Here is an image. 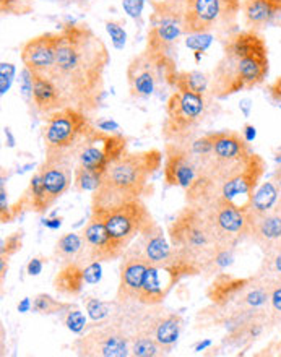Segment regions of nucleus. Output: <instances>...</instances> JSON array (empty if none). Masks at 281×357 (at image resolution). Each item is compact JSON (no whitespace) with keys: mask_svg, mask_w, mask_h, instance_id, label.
Returning <instances> with one entry per match:
<instances>
[{"mask_svg":"<svg viewBox=\"0 0 281 357\" xmlns=\"http://www.w3.org/2000/svg\"><path fill=\"white\" fill-rule=\"evenodd\" d=\"M56 62L49 78L63 102L86 116L95 114L105 99V73L111 57L102 39L82 23L63 24Z\"/></svg>","mask_w":281,"mask_h":357,"instance_id":"1","label":"nucleus"},{"mask_svg":"<svg viewBox=\"0 0 281 357\" xmlns=\"http://www.w3.org/2000/svg\"><path fill=\"white\" fill-rule=\"evenodd\" d=\"M268 70V47L262 34L255 29L233 33L223 43V57L211 75L210 91L225 99L252 89L265 82Z\"/></svg>","mask_w":281,"mask_h":357,"instance_id":"2","label":"nucleus"},{"mask_svg":"<svg viewBox=\"0 0 281 357\" xmlns=\"http://www.w3.org/2000/svg\"><path fill=\"white\" fill-rule=\"evenodd\" d=\"M162 160V153L155 148L139 153H126L105 172L101 185L93 192L91 208L111 210L139 200L145 193L150 178L161 167Z\"/></svg>","mask_w":281,"mask_h":357,"instance_id":"3","label":"nucleus"},{"mask_svg":"<svg viewBox=\"0 0 281 357\" xmlns=\"http://www.w3.org/2000/svg\"><path fill=\"white\" fill-rule=\"evenodd\" d=\"M93 130L95 123L90 121V116L75 107L67 106L49 114L43 127L46 160L66 161L75 166Z\"/></svg>","mask_w":281,"mask_h":357,"instance_id":"4","label":"nucleus"},{"mask_svg":"<svg viewBox=\"0 0 281 357\" xmlns=\"http://www.w3.org/2000/svg\"><path fill=\"white\" fill-rule=\"evenodd\" d=\"M167 237L172 247L199 261L202 271L216 247L220 245L200 211L187 203L171 221L167 227Z\"/></svg>","mask_w":281,"mask_h":357,"instance_id":"5","label":"nucleus"},{"mask_svg":"<svg viewBox=\"0 0 281 357\" xmlns=\"http://www.w3.org/2000/svg\"><path fill=\"white\" fill-rule=\"evenodd\" d=\"M205 96L176 89L167 99L162 138L166 143L189 145L205 114Z\"/></svg>","mask_w":281,"mask_h":357,"instance_id":"6","label":"nucleus"},{"mask_svg":"<svg viewBox=\"0 0 281 357\" xmlns=\"http://www.w3.org/2000/svg\"><path fill=\"white\" fill-rule=\"evenodd\" d=\"M187 205L200 211L220 245L238 247L248 239L249 221L243 208L221 198H202Z\"/></svg>","mask_w":281,"mask_h":357,"instance_id":"7","label":"nucleus"},{"mask_svg":"<svg viewBox=\"0 0 281 357\" xmlns=\"http://www.w3.org/2000/svg\"><path fill=\"white\" fill-rule=\"evenodd\" d=\"M243 10L239 0H185L182 23L185 34L211 33L229 26Z\"/></svg>","mask_w":281,"mask_h":357,"instance_id":"8","label":"nucleus"},{"mask_svg":"<svg viewBox=\"0 0 281 357\" xmlns=\"http://www.w3.org/2000/svg\"><path fill=\"white\" fill-rule=\"evenodd\" d=\"M91 211L100 213L109 234L114 237V241L124 249V252L143 231L156 222L142 198L117 208H111V210L91 208Z\"/></svg>","mask_w":281,"mask_h":357,"instance_id":"9","label":"nucleus"},{"mask_svg":"<svg viewBox=\"0 0 281 357\" xmlns=\"http://www.w3.org/2000/svg\"><path fill=\"white\" fill-rule=\"evenodd\" d=\"M73 351L86 357L130 356V333L119 321L105 324L73 341Z\"/></svg>","mask_w":281,"mask_h":357,"instance_id":"10","label":"nucleus"},{"mask_svg":"<svg viewBox=\"0 0 281 357\" xmlns=\"http://www.w3.org/2000/svg\"><path fill=\"white\" fill-rule=\"evenodd\" d=\"M176 72L172 59L158 57L150 51L142 52L140 56L132 59L127 68V83L132 98L146 99L155 93L160 75L169 83V78Z\"/></svg>","mask_w":281,"mask_h":357,"instance_id":"11","label":"nucleus"},{"mask_svg":"<svg viewBox=\"0 0 281 357\" xmlns=\"http://www.w3.org/2000/svg\"><path fill=\"white\" fill-rule=\"evenodd\" d=\"M127 153V138L121 133L102 132L95 127L77 158V165L105 176L112 162Z\"/></svg>","mask_w":281,"mask_h":357,"instance_id":"12","label":"nucleus"},{"mask_svg":"<svg viewBox=\"0 0 281 357\" xmlns=\"http://www.w3.org/2000/svg\"><path fill=\"white\" fill-rule=\"evenodd\" d=\"M85 244V254L80 264L86 265L90 261H114L121 260L124 255V249L117 244L114 237L109 234L107 227L98 211H91L90 221L80 232Z\"/></svg>","mask_w":281,"mask_h":357,"instance_id":"13","label":"nucleus"},{"mask_svg":"<svg viewBox=\"0 0 281 357\" xmlns=\"http://www.w3.org/2000/svg\"><path fill=\"white\" fill-rule=\"evenodd\" d=\"M162 174L167 187H177L187 190L199 176L195 158L189 150V145L166 143L165 145V166Z\"/></svg>","mask_w":281,"mask_h":357,"instance_id":"14","label":"nucleus"},{"mask_svg":"<svg viewBox=\"0 0 281 357\" xmlns=\"http://www.w3.org/2000/svg\"><path fill=\"white\" fill-rule=\"evenodd\" d=\"M61 33H43L31 38L22 47V62L31 75H46L51 73L56 62Z\"/></svg>","mask_w":281,"mask_h":357,"instance_id":"15","label":"nucleus"},{"mask_svg":"<svg viewBox=\"0 0 281 357\" xmlns=\"http://www.w3.org/2000/svg\"><path fill=\"white\" fill-rule=\"evenodd\" d=\"M124 254L134 255L145 261L148 266H165L172 254V245L167 239L162 227L155 222L145 229L132 244L127 247Z\"/></svg>","mask_w":281,"mask_h":357,"instance_id":"16","label":"nucleus"},{"mask_svg":"<svg viewBox=\"0 0 281 357\" xmlns=\"http://www.w3.org/2000/svg\"><path fill=\"white\" fill-rule=\"evenodd\" d=\"M135 330H143L158 341V344L169 354L182 330V317L176 312H160V314L143 315L135 324Z\"/></svg>","mask_w":281,"mask_h":357,"instance_id":"17","label":"nucleus"},{"mask_svg":"<svg viewBox=\"0 0 281 357\" xmlns=\"http://www.w3.org/2000/svg\"><path fill=\"white\" fill-rule=\"evenodd\" d=\"M73 167L75 166L66 161L44 160L41 167L38 169L43 182L46 210H49L62 195H66L68 188L72 187Z\"/></svg>","mask_w":281,"mask_h":357,"instance_id":"18","label":"nucleus"},{"mask_svg":"<svg viewBox=\"0 0 281 357\" xmlns=\"http://www.w3.org/2000/svg\"><path fill=\"white\" fill-rule=\"evenodd\" d=\"M248 239L254 242L264 254L281 241V197L272 210L262 215L248 216Z\"/></svg>","mask_w":281,"mask_h":357,"instance_id":"19","label":"nucleus"},{"mask_svg":"<svg viewBox=\"0 0 281 357\" xmlns=\"http://www.w3.org/2000/svg\"><path fill=\"white\" fill-rule=\"evenodd\" d=\"M148 265L134 255L124 254L119 266V287H117L116 299L119 304L129 305L139 302V294L145 280Z\"/></svg>","mask_w":281,"mask_h":357,"instance_id":"20","label":"nucleus"},{"mask_svg":"<svg viewBox=\"0 0 281 357\" xmlns=\"http://www.w3.org/2000/svg\"><path fill=\"white\" fill-rule=\"evenodd\" d=\"M249 278H239L231 275V273H218L213 276V281L208 289H206V297L210 302L221 309H231L236 304V301L239 299V296L243 294L244 287L248 286Z\"/></svg>","mask_w":281,"mask_h":357,"instance_id":"21","label":"nucleus"},{"mask_svg":"<svg viewBox=\"0 0 281 357\" xmlns=\"http://www.w3.org/2000/svg\"><path fill=\"white\" fill-rule=\"evenodd\" d=\"M213 142V150L210 155L220 161H238L249 156L252 151L250 143L243 137V133L234 130H221L208 133Z\"/></svg>","mask_w":281,"mask_h":357,"instance_id":"22","label":"nucleus"},{"mask_svg":"<svg viewBox=\"0 0 281 357\" xmlns=\"http://www.w3.org/2000/svg\"><path fill=\"white\" fill-rule=\"evenodd\" d=\"M172 287H174V282H172L165 268L148 266L137 304L145 307L160 305L165 302Z\"/></svg>","mask_w":281,"mask_h":357,"instance_id":"23","label":"nucleus"},{"mask_svg":"<svg viewBox=\"0 0 281 357\" xmlns=\"http://www.w3.org/2000/svg\"><path fill=\"white\" fill-rule=\"evenodd\" d=\"M31 102L34 109L43 116H49L59 109L67 107L56 83L46 75H33Z\"/></svg>","mask_w":281,"mask_h":357,"instance_id":"24","label":"nucleus"},{"mask_svg":"<svg viewBox=\"0 0 281 357\" xmlns=\"http://www.w3.org/2000/svg\"><path fill=\"white\" fill-rule=\"evenodd\" d=\"M270 328H272V324L268 319V310H260L254 317H250L241 328L226 335L225 343L236 346V348H244V346L252 344L254 341L262 338Z\"/></svg>","mask_w":281,"mask_h":357,"instance_id":"25","label":"nucleus"},{"mask_svg":"<svg viewBox=\"0 0 281 357\" xmlns=\"http://www.w3.org/2000/svg\"><path fill=\"white\" fill-rule=\"evenodd\" d=\"M270 302V276L255 275L250 276L248 286L243 294L236 301L231 309H248V310H267Z\"/></svg>","mask_w":281,"mask_h":357,"instance_id":"26","label":"nucleus"},{"mask_svg":"<svg viewBox=\"0 0 281 357\" xmlns=\"http://www.w3.org/2000/svg\"><path fill=\"white\" fill-rule=\"evenodd\" d=\"M243 13L250 29H262L281 15V0H244Z\"/></svg>","mask_w":281,"mask_h":357,"instance_id":"27","label":"nucleus"},{"mask_svg":"<svg viewBox=\"0 0 281 357\" xmlns=\"http://www.w3.org/2000/svg\"><path fill=\"white\" fill-rule=\"evenodd\" d=\"M85 284V268L80 261L62 265L56 278H54V289H56L57 294L66 297L80 296Z\"/></svg>","mask_w":281,"mask_h":357,"instance_id":"28","label":"nucleus"},{"mask_svg":"<svg viewBox=\"0 0 281 357\" xmlns=\"http://www.w3.org/2000/svg\"><path fill=\"white\" fill-rule=\"evenodd\" d=\"M83 254H85V244L78 232H66L59 237L54 247V260L61 266L72 261H82Z\"/></svg>","mask_w":281,"mask_h":357,"instance_id":"29","label":"nucleus"},{"mask_svg":"<svg viewBox=\"0 0 281 357\" xmlns=\"http://www.w3.org/2000/svg\"><path fill=\"white\" fill-rule=\"evenodd\" d=\"M280 197L281 193L278 190V187L275 185L273 181L262 182L257 187V190H255L245 215L255 216V215H262V213L270 211L275 205H277Z\"/></svg>","mask_w":281,"mask_h":357,"instance_id":"30","label":"nucleus"},{"mask_svg":"<svg viewBox=\"0 0 281 357\" xmlns=\"http://www.w3.org/2000/svg\"><path fill=\"white\" fill-rule=\"evenodd\" d=\"M169 85L174 89H182V91H190L195 94L205 96L210 88V82L205 73L202 72H174L169 78Z\"/></svg>","mask_w":281,"mask_h":357,"instance_id":"31","label":"nucleus"},{"mask_svg":"<svg viewBox=\"0 0 281 357\" xmlns=\"http://www.w3.org/2000/svg\"><path fill=\"white\" fill-rule=\"evenodd\" d=\"M130 356L135 357H161L166 351L158 344V341L143 330H134L130 333Z\"/></svg>","mask_w":281,"mask_h":357,"instance_id":"32","label":"nucleus"},{"mask_svg":"<svg viewBox=\"0 0 281 357\" xmlns=\"http://www.w3.org/2000/svg\"><path fill=\"white\" fill-rule=\"evenodd\" d=\"M234 252L236 247L218 245L213 254L204 266V276H216L218 273H223L234 264Z\"/></svg>","mask_w":281,"mask_h":357,"instance_id":"33","label":"nucleus"},{"mask_svg":"<svg viewBox=\"0 0 281 357\" xmlns=\"http://www.w3.org/2000/svg\"><path fill=\"white\" fill-rule=\"evenodd\" d=\"M102 176L86 167L75 165L73 167V187L77 192H95L101 185Z\"/></svg>","mask_w":281,"mask_h":357,"instance_id":"34","label":"nucleus"},{"mask_svg":"<svg viewBox=\"0 0 281 357\" xmlns=\"http://www.w3.org/2000/svg\"><path fill=\"white\" fill-rule=\"evenodd\" d=\"M268 319L272 328L281 326V276H270V302Z\"/></svg>","mask_w":281,"mask_h":357,"instance_id":"35","label":"nucleus"},{"mask_svg":"<svg viewBox=\"0 0 281 357\" xmlns=\"http://www.w3.org/2000/svg\"><path fill=\"white\" fill-rule=\"evenodd\" d=\"M257 273L262 276H281V241L264 252L262 264Z\"/></svg>","mask_w":281,"mask_h":357,"instance_id":"36","label":"nucleus"},{"mask_svg":"<svg viewBox=\"0 0 281 357\" xmlns=\"http://www.w3.org/2000/svg\"><path fill=\"white\" fill-rule=\"evenodd\" d=\"M67 307H70V302L54 299V297L49 294H38L33 299V312H36L39 315H59L62 310H66Z\"/></svg>","mask_w":281,"mask_h":357,"instance_id":"37","label":"nucleus"},{"mask_svg":"<svg viewBox=\"0 0 281 357\" xmlns=\"http://www.w3.org/2000/svg\"><path fill=\"white\" fill-rule=\"evenodd\" d=\"M59 319H61L62 324L66 325V328L70 330L72 333H82L86 328L85 315L82 314V310L75 304H70V307L62 310L59 314Z\"/></svg>","mask_w":281,"mask_h":357,"instance_id":"38","label":"nucleus"},{"mask_svg":"<svg viewBox=\"0 0 281 357\" xmlns=\"http://www.w3.org/2000/svg\"><path fill=\"white\" fill-rule=\"evenodd\" d=\"M83 304L86 307V312L88 315H90V319L95 321H102L106 317H109L112 310L111 304L96 299V297H85V299H83Z\"/></svg>","mask_w":281,"mask_h":357,"instance_id":"39","label":"nucleus"},{"mask_svg":"<svg viewBox=\"0 0 281 357\" xmlns=\"http://www.w3.org/2000/svg\"><path fill=\"white\" fill-rule=\"evenodd\" d=\"M23 247V231L12 232V234L2 239V245H0V257L3 259H10V257L17 255Z\"/></svg>","mask_w":281,"mask_h":357,"instance_id":"40","label":"nucleus"},{"mask_svg":"<svg viewBox=\"0 0 281 357\" xmlns=\"http://www.w3.org/2000/svg\"><path fill=\"white\" fill-rule=\"evenodd\" d=\"M213 43V34L211 33H199V34H187L185 46L197 52V56L202 52H205L206 49Z\"/></svg>","mask_w":281,"mask_h":357,"instance_id":"41","label":"nucleus"},{"mask_svg":"<svg viewBox=\"0 0 281 357\" xmlns=\"http://www.w3.org/2000/svg\"><path fill=\"white\" fill-rule=\"evenodd\" d=\"M106 31L109 34L111 41H112V46L116 49H124L126 47V43H127V33L124 26H122L121 22H114V20H111V22H106Z\"/></svg>","mask_w":281,"mask_h":357,"instance_id":"42","label":"nucleus"},{"mask_svg":"<svg viewBox=\"0 0 281 357\" xmlns=\"http://www.w3.org/2000/svg\"><path fill=\"white\" fill-rule=\"evenodd\" d=\"M0 220L2 222H12V206L8 205V193L7 187H5V178L2 176V182H0Z\"/></svg>","mask_w":281,"mask_h":357,"instance_id":"43","label":"nucleus"},{"mask_svg":"<svg viewBox=\"0 0 281 357\" xmlns=\"http://www.w3.org/2000/svg\"><path fill=\"white\" fill-rule=\"evenodd\" d=\"M15 70L17 68H15L13 63L2 62V67H0V94H5L10 89L15 77Z\"/></svg>","mask_w":281,"mask_h":357,"instance_id":"44","label":"nucleus"},{"mask_svg":"<svg viewBox=\"0 0 281 357\" xmlns=\"http://www.w3.org/2000/svg\"><path fill=\"white\" fill-rule=\"evenodd\" d=\"M83 268H85L86 284H96V282L101 281V261H90V264L83 265Z\"/></svg>","mask_w":281,"mask_h":357,"instance_id":"45","label":"nucleus"},{"mask_svg":"<svg viewBox=\"0 0 281 357\" xmlns=\"http://www.w3.org/2000/svg\"><path fill=\"white\" fill-rule=\"evenodd\" d=\"M143 5H145V0H122V7H124L126 13L134 20H140Z\"/></svg>","mask_w":281,"mask_h":357,"instance_id":"46","label":"nucleus"},{"mask_svg":"<svg viewBox=\"0 0 281 357\" xmlns=\"http://www.w3.org/2000/svg\"><path fill=\"white\" fill-rule=\"evenodd\" d=\"M23 0H0L3 13H15V15H24L29 10L22 7Z\"/></svg>","mask_w":281,"mask_h":357,"instance_id":"47","label":"nucleus"},{"mask_svg":"<svg viewBox=\"0 0 281 357\" xmlns=\"http://www.w3.org/2000/svg\"><path fill=\"white\" fill-rule=\"evenodd\" d=\"M46 259H43V257H36V259H31L29 260V264L26 265V271L29 276H38L41 275L44 264H46Z\"/></svg>","mask_w":281,"mask_h":357,"instance_id":"48","label":"nucleus"},{"mask_svg":"<svg viewBox=\"0 0 281 357\" xmlns=\"http://www.w3.org/2000/svg\"><path fill=\"white\" fill-rule=\"evenodd\" d=\"M95 127L100 128L102 132H109V133H117V130H119V123L111 121V119H98L95 122Z\"/></svg>","mask_w":281,"mask_h":357,"instance_id":"49","label":"nucleus"},{"mask_svg":"<svg viewBox=\"0 0 281 357\" xmlns=\"http://www.w3.org/2000/svg\"><path fill=\"white\" fill-rule=\"evenodd\" d=\"M241 133H243V137H244L245 140H248L249 143L254 142L255 137H257V130H255V127L250 126V123H245L244 128H243V132H241Z\"/></svg>","mask_w":281,"mask_h":357,"instance_id":"50","label":"nucleus"},{"mask_svg":"<svg viewBox=\"0 0 281 357\" xmlns=\"http://www.w3.org/2000/svg\"><path fill=\"white\" fill-rule=\"evenodd\" d=\"M62 221L63 220L61 216H59V218H47V220L43 221V225L49 227V229H59V227L62 226Z\"/></svg>","mask_w":281,"mask_h":357,"instance_id":"51","label":"nucleus"},{"mask_svg":"<svg viewBox=\"0 0 281 357\" xmlns=\"http://www.w3.org/2000/svg\"><path fill=\"white\" fill-rule=\"evenodd\" d=\"M29 309H33L31 301H29L28 297H24V299L18 304V312L20 314H26V312H29Z\"/></svg>","mask_w":281,"mask_h":357,"instance_id":"52","label":"nucleus"},{"mask_svg":"<svg viewBox=\"0 0 281 357\" xmlns=\"http://www.w3.org/2000/svg\"><path fill=\"white\" fill-rule=\"evenodd\" d=\"M8 271V259H3V257H0V280H5V275H7Z\"/></svg>","mask_w":281,"mask_h":357,"instance_id":"53","label":"nucleus"},{"mask_svg":"<svg viewBox=\"0 0 281 357\" xmlns=\"http://www.w3.org/2000/svg\"><path fill=\"white\" fill-rule=\"evenodd\" d=\"M272 181L275 182V185L278 187V190H280V193H281V165H278L277 169H275Z\"/></svg>","mask_w":281,"mask_h":357,"instance_id":"54","label":"nucleus"},{"mask_svg":"<svg viewBox=\"0 0 281 357\" xmlns=\"http://www.w3.org/2000/svg\"><path fill=\"white\" fill-rule=\"evenodd\" d=\"M241 109H243V112H244V116L245 117H249V114H250V99H243V101H241Z\"/></svg>","mask_w":281,"mask_h":357,"instance_id":"55","label":"nucleus"},{"mask_svg":"<svg viewBox=\"0 0 281 357\" xmlns=\"http://www.w3.org/2000/svg\"><path fill=\"white\" fill-rule=\"evenodd\" d=\"M3 132H5V137H7V145H8V148H13V146H15V138H13V135H12V130H10L8 127H5Z\"/></svg>","mask_w":281,"mask_h":357,"instance_id":"56","label":"nucleus"},{"mask_svg":"<svg viewBox=\"0 0 281 357\" xmlns=\"http://www.w3.org/2000/svg\"><path fill=\"white\" fill-rule=\"evenodd\" d=\"M208 346H211V341L206 340V341H204V343L197 344V346H195V351H197V353H200V351H204L205 348H208Z\"/></svg>","mask_w":281,"mask_h":357,"instance_id":"57","label":"nucleus"},{"mask_svg":"<svg viewBox=\"0 0 281 357\" xmlns=\"http://www.w3.org/2000/svg\"><path fill=\"white\" fill-rule=\"evenodd\" d=\"M66 3H77V5H83L85 2H88V0H63Z\"/></svg>","mask_w":281,"mask_h":357,"instance_id":"58","label":"nucleus"},{"mask_svg":"<svg viewBox=\"0 0 281 357\" xmlns=\"http://www.w3.org/2000/svg\"><path fill=\"white\" fill-rule=\"evenodd\" d=\"M275 161H277V165H281V153H280V155L275 156Z\"/></svg>","mask_w":281,"mask_h":357,"instance_id":"59","label":"nucleus"}]
</instances>
